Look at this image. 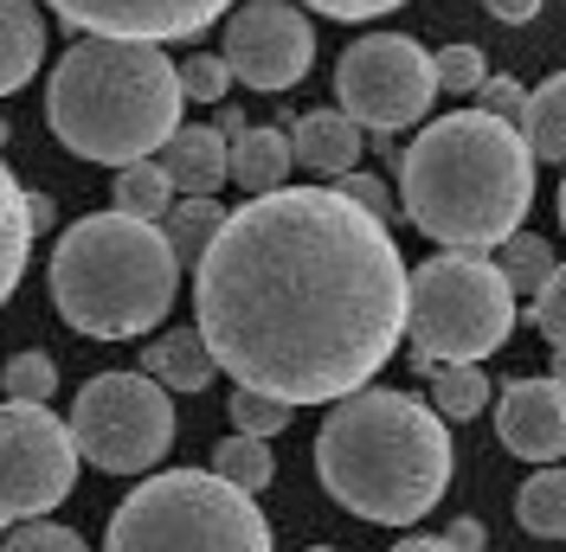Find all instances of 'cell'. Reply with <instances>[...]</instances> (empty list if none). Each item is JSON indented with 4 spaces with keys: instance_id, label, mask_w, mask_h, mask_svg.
<instances>
[{
    "instance_id": "cell-13",
    "label": "cell",
    "mask_w": 566,
    "mask_h": 552,
    "mask_svg": "<svg viewBox=\"0 0 566 552\" xmlns=\"http://www.w3.org/2000/svg\"><path fill=\"white\" fill-rule=\"evenodd\" d=\"M495 431L522 463H554L566 456V385L547 380H515L495 405Z\"/></svg>"
},
{
    "instance_id": "cell-18",
    "label": "cell",
    "mask_w": 566,
    "mask_h": 552,
    "mask_svg": "<svg viewBox=\"0 0 566 552\" xmlns=\"http://www.w3.org/2000/svg\"><path fill=\"white\" fill-rule=\"evenodd\" d=\"M290 161H296V148H290L283 129H245V136L232 141V180L245 193H277Z\"/></svg>"
},
{
    "instance_id": "cell-43",
    "label": "cell",
    "mask_w": 566,
    "mask_h": 552,
    "mask_svg": "<svg viewBox=\"0 0 566 552\" xmlns=\"http://www.w3.org/2000/svg\"><path fill=\"white\" fill-rule=\"evenodd\" d=\"M310 552H328V546H310Z\"/></svg>"
},
{
    "instance_id": "cell-2",
    "label": "cell",
    "mask_w": 566,
    "mask_h": 552,
    "mask_svg": "<svg viewBox=\"0 0 566 552\" xmlns=\"http://www.w3.org/2000/svg\"><path fill=\"white\" fill-rule=\"evenodd\" d=\"M399 206L444 251H502L534 206V148L490 109L438 116L399 155Z\"/></svg>"
},
{
    "instance_id": "cell-22",
    "label": "cell",
    "mask_w": 566,
    "mask_h": 552,
    "mask_svg": "<svg viewBox=\"0 0 566 552\" xmlns=\"http://www.w3.org/2000/svg\"><path fill=\"white\" fill-rule=\"evenodd\" d=\"M515 520L528 527L534 540H566V469H541V476H528L522 482V495H515Z\"/></svg>"
},
{
    "instance_id": "cell-17",
    "label": "cell",
    "mask_w": 566,
    "mask_h": 552,
    "mask_svg": "<svg viewBox=\"0 0 566 552\" xmlns=\"http://www.w3.org/2000/svg\"><path fill=\"white\" fill-rule=\"evenodd\" d=\"M45 59V20L33 0H0V97H13Z\"/></svg>"
},
{
    "instance_id": "cell-28",
    "label": "cell",
    "mask_w": 566,
    "mask_h": 552,
    "mask_svg": "<svg viewBox=\"0 0 566 552\" xmlns=\"http://www.w3.org/2000/svg\"><path fill=\"white\" fill-rule=\"evenodd\" d=\"M59 392V367H52V353H13L7 360V399H20V405H45Z\"/></svg>"
},
{
    "instance_id": "cell-19",
    "label": "cell",
    "mask_w": 566,
    "mask_h": 552,
    "mask_svg": "<svg viewBox=\"0 0 566 552\" xmlns=\"http://www.w3.org/2000/svg\"><path fill=\"white\" fill-rule=\"evenodd\" d=\"M27 257H33V219H27V193H20V180L7 173V161H0V302L20 289Z\"/></svg>"
},
{
    "instance_id": "cell-33",
    "label": "cell",
    "mask_w": 566,
    "mask_h": 552,
    "mask_svg": "<svg viewBox=\"0 0 566 552\" xmlns=\"http://www.w3.org/2000/svg\"><path fill=\"white\" fill-rule=\"evenodd\" d=\"M483 109L522 129V116H528V91H522V84H509V77H490V84H483Z\"/></svg>"
},
{
    "instance_id": "cell-34",
    "label": "cell",
    "mask_w": 566,
    "mask_h": 552,
    "mask_svg": "<svg viewBox=\"0 0 566 552\" xmlns=\"http://www.w3.org/2000/svg\"><path fill=\"white\" fill-rule=\"evenodd\" d=\"M303 7H316L328 20H380V13L406 7V0H303Z\"/></svg>"
},
{
    "instance_id": "cell-7",
    "label": "cell",
    "mask_w": 566,
    "mask_h": 552,
    "mask_svg": "<svg viewBox=\"0 0 566 552\" xmlns=\"http://www.w3.org/2000/svg\"><path fill=\"white\" fill-rule=\"evenodd\" d=\"M406 328H412V367L424 380L451 360H490L515 328V289L483 251H444L412 270Z\"/></svg>"
},
{
    "instance_id": "cell-38",
    "label": "cell",
    "mask_w": 566,
    "mask_h": 552,
    "mask_svg": "<svg viewBox=\"0 0 566 552\" xmlns=\"http://www.w3.org/2000/svg\"><path fill=\"white\" fill-rule=\"evenodd\" d=\"M27 219H33V232L52 225V200H45V193H27Z\"/></svg>"
},
{
    "instance_id": "cell-29",
    "label": "cell",
    "mask_w": 566,
    "mask_h": 552,
    "mask_svg": "<svg viewBox=\"0 0 566 552\" xmlns=\"http://www.w3.org/2000/svg\"><path fill=\"white\" fill-rule=\"evenodd\" d=\"M226 91H232V65H226V59L200 52V59L180 65V97H187V104H219Z\"/></svg>"
},
{
    "instance_id": "cell-1",
    "label": "cell",
    "mask_w": 566,
    "mask_h": 552,
    "mask_svg": "<svg viewBox=\"0 0 566 552\" xmlns=\"http://www.w3.org/2000/svg\"><path fill=\"white\" fill-rule=\"evenodd\" d=\"M412 270L387 219L342 187H277L226 212L193 264V328L251 392L335 405L374 380L406 335Z\"/></svg>"
},
{
    "instance_id": "cell-5",
    "label": "cell",
    "mask_w": 566,
    "mask_h": 552,
    "mask_svg": "<svg viewBox=\"0 0 566 552\" xmlns=\"http://www.w3.org/2000/svg\"><path fill=\"white\" fill-rule=\"evenodd\" d=\"M180 289V257L161 225L129 212H91L52 251V309L91 341H136L161 328Z\"/></svg>"
},
{
    "instance_id": "cell-37",
    "label": "cell",
    "mask_w": 566,
    "mask_h": 552,
    "mask_svg": "<svg viewBox=\"0 0 566 552\" xmlns=\"http://www.w3.org/2000/svg\"><path fill=\"white\" fill-rule=\"evenodd\" d=\"M495 20H509V26H522V20H534L541 13V0H490Z\"/></svg>"
},
{
    "instance_id": "cell-10",
    "label": "cell",
    "mask_w": 566,
    "mask_h": 552,
    "mask_svg": "<svg viewBox=\"0 0 566 552\" xmlns=\"http://www.w3.org/2000/svg\"><path fill=\"white\" fill-rule=\"evenodd\" d=\"M77 488V437L45 405H0V520H45Z\"/></svg>"
},
{
    "instance_id": "cell-40",
    "label": "cell",
    "mask_w": 566,
    "mask_h": 552,
    "mask_svg": "<svg viewBox=\"0 0 566 552\" xmlns=\"http://www.w3.org/2000/svg\"><path fill=\"white\" fill-rule=\"evenodd\" d=\"M554 380L566 385V347H554Z\"/></svg>"
},
{
    "instance_id": "cell-20",
    "label": "cell",
    "mask_w": 566,
    "mask_h": 552,
    "mask_svg": "<svg viewBox=\"0 0 566 552\" xmlns=\"http://www.w3.org/2000/svg\"><path fill=\"white\" fill-rule=\"evenodd\" d=\"M522 141L534 148V161H566V71H554L541 91H528Z\"/></svg>"
},
{
    "instance_id": "cell-9",
    "label": "cell",
    "mask_w": 566,
    "mask_h": 552,
    "mask_svg": "<svg viewBox=\"0 0 566 552\" xmlns=\"http://www.w3.org/2000/svg\"><path fill=\"white\" fill-rule=\"evenodd\" d=\"M438 59L419 52V39L406 33H367L354 39L348 52H342V65H335V97L348 109L354 123H367V129H419L424 109L438 104Z\"/></svg>"
},
{
    "instance_id": "cell-31",
    "label": "cell",
    "mask_w": 566,
    "mask_h": 552,
    "mask_svg": "<svg viewBox=\"0 0 566 552\" xmlns=\"http://www.w3.org/2000/svg\"><path fill=\"white\" fill-rule=\"evenodd\" d=\"M0 552H91L71 527H59V520H27L20 533H7L0 540Z\"/></svg>"
},
{
    "instance_id": "cell-36",
    "label": "cell",
    "mask_w": 566,
    "mask_h": 552,
    "mask_svg": "<svg viewBox=\"0 0 566 552\" xmlns=\"http://www.w3.org/2000/svg\"><path fill=\"white\" fill-rule=\"evenodd\" d=\"M483 540H490V527H483V520H451V527H444V546L451 552H483Z\"/></svg>"
},
{
    "instance_id": "cell-15",
    "label": "cell",
    "mask_w": 566,
    "mask_h": 552,
    "mask_svg": "<svg viewBox=\"0 0 566 552\" xmlns=\"http://www.w3.org/2000/svg\"><path fill=\"white\" fill-rule=\"evenodd\" d=\"M290 148H296V161L310 173L342 180L360 161V123H354L348 109H303L296 129H290Z\"/></svg>"
},
{
    "instance_id": "cell-4",
    "label": "cell",
    "mask_w": 566,
    "mask_h": 552,
    "mask_svg": "<svg viewBox=\"0 0 566 552\" xmlns=\"http://www.w3.org/2000/svg\"><path fill=\"white\" fill-rule=\"evenodd\" d=\"M180 65L161 59L148 39H77L52 84H45V123L77 161L129 168L161 155L180 129Z\"/></svg>"
},
{
    "instance_id": "cell-21",
    "label": "cell",
    "mask_w": 566,
    "mask_h": 552,
    "mask_svg": "<svg viewBox=\"0 0 566 552\" xmlns=\"http://www.w3.org/2000/svg\"><path fill=\"white\" fill-rule=\"evenodd\" d=\"M116 212H129V219H148V225H161L168 212H175V180L168 168L148 155V161H129V168L116 173Z\"/></svg>"
},
{
    "instance_id": "cell-26",
    "label": "cell",
    "mask_w": 566,
    "mask_h": 552,
    "mask_svg": "<svg viewBox=\"0 0 566 552\" xmlns=\"http://www.w3.org/2000/svg\"><path fill=\"white\" fill-rule=\"evenodd\" d=\"M502 276H509V289H522V296H541L547 289V276L560 270L554 264V251H547V238H534V232H515V238L502 244Z\"/></svg>"
},
{
    "instance_id": "cell-16",
    "label": "cell",
    "mask_w": 566,
    "mask_h": 552,
    "mask_svg": "<svg viewBox=\"0 0 566 552\" xmlns=\"http://www.w3.org/2000/svg\"><path fill=\"white\" fill-rule=\"evenodd\" d=\"M212 347L200 328H161L155 341H148V353H142V373L148 380H161L168 392H207L212 385Z\"/></svg>"
},
{
    "instance_id": "cell-25",
    "label": "cell",
    "mask_w": 566,
    "mask_h": 552,
    "mask_svg": "<svg viewBox=\"0 0 566 552\" xmlns=\"http://www.w3.org/2000/svg\"><path fill=\"white\" fill-rule=\"evenodd\" d=\"M483 405H490V380L476 360H451L431 373V412L438 417H476Z\"/></svg>"
},
{
    "instance_id": "cell-3",
    "label": "cell",
    "mask_w": 566,
    "mask_h": 552,
    "mask_svg": "<svg viewBox=\"0 0 566 552\" xmlns=\"http://www.w3.org/2000/svg\"><path fill=\"white\" fill-rule=\"evenodd\" d=\"M316 476L348 514L412 527L451 488V431L419 399L360 385L335 399L328 424L316 431Z\"/></svg>"
},
{
    "instance_id": "cell-27",
    "label": "cell",
    "mask_w": 566,
    "mask_h": 552,
    "mask_svg": "<svg viewBox=\"0 0 566 552\" xmlns=\"http://www.w3.org/2000/svg\"><path fill=\"white\" fill-rule=\"evenodd\" d=\"M290 399H271V392H251V385H239L232 392V424L245 431V437H271V431H290Z\"/></svg>"
},
{
    "instance_id": "cell-12",
    "label": "cell",
    "mask_w": 566,
    "mask_h": 552,
    "mask_svg": "<svg viewBox=\"0 0 566 552\" xmlns=\"http://www.w3.org/2000/svg\"><path fill=\"white\" fill-rule=\"evenodd\" d=\"M65 26L91 39H148V45H175L200 39L232 7V0H45Z\"/></svg>"
},
{
    "instance_id": "cell-35",
    "label": "cell",
    "mask_w": 566,
    "mask_h": 552,
    "mask_svg": "<svg viewBox=\"0 0 566 552\" xmlns=\"http://www.w3.org/2000/svg\"><path fill=\"white\" fill-rule=\"evenodd\" d=\"M335 187H342V193H348L354 206L380 212V219H387V212H392V200H387V187H380V180H374V173H342V180H335Z\"/></svg>"
},
{
    "instance_id": "cell-23",
    "label": "cell",
    "mask_w": 566,
    "mask_h": 552,
    "mask_svg": "<svg viewBox=\"0 0 566 552\" xmlns=\"http://www.w3.org/2000/svg\"><path fill=\"white\" fill-rule=\"evenodd\" d=\"M219 225H226V206L219 200H175V212L161 219V232H168L180 264H200L212 251V238H219Z\"/></svg>"
},
{
    "instance_id": "cell-42",
    "label": "cell",
    "mask_w": 566,
    "mask_h": 552,
    "mask_svg": "<svg viewBox=\"0 0 566 552\" xmlns=\"http://www.w3.org/2000/svg\"><path fill=\"white\" fill-rule=\"evenodd\" d=\"M0 148H7V123H0Z\"/></svg>"
},
{
    "instance_id": "cell-39",
    "label": "cell",
    "mask_w": 566,
    "mask_h": 552,
    "mask_svg": "<svg viewBox=\"0 0 566 552\" xmlns=\"http://www.w3.org/2000/svg\"><path fill=\"white\" fill-rule=\"evenodd\" d=\"M392 552H451V546H444V540H399Z\"/></svg>"
},
{
    "instance_id": "cell-41",
    "label": "cell",
    "mask_w": 566,
    "mask_h": 552,
    "mask_svg": "<svg viewBox=\"0 0 566 552\" xmlns=\"http://www.w3.org/2000/svg\"><path fill=\"white\" fill-rule=\"evenodd\" d=\"M560 232H566V173H560Z\"/></svg>"
},
{
    "instance_id": "cell-14",
    "label": "cell",
    "mask_w": 566,
    "mask_h": 552,
    "mask_svg": "<svg viewBox=\"0 0 566 552\" xmlns=\"http://www.w3.org/2000/svg\"><path fill=\"white\" fill-rule=\"evenodd\" d=\"M155 161L168 168L180 200H219V187L232 180V141L219 136V129H187L180 123Z\"/></svg>"
},
{
    "instance_id": "cell-11",
    "label": "cell",
    "mask_w": 566,
    "mask_h": 552,
    "mask_svg": "<svg viewBox=\"0 0 566 552\" xmlns=\"http://www.w3.org/2000/svg\"><path fill=\"white\" fill-rule=\"evenodd\" d=\"M219 59L251 91H290L316 65V26L290 0H251L226 20V52Z\"/></svg>"
},
{
    "instance_id": "cell-6",
    "label": "cell",
    "mask_w": 566,
    "mask_h": 552,
    "mask_svg": "<svg viewBox=\"0 0 566 552\" xmlns=\"http://www.w3.org/2000/svg\"><path fill=\"white\" fill-rule=\"evenodd\" d=\"M104 552H277L271 520L212 469H161L123 495Z\"/></svg>"
},
{
    "instance_id": "cell-30",
    "label": "cell",
    "mask_w": 566,
    "mask_h": 552,
    "mask_svg": "<svg viewBox=\"0 0 566 552\" xmlns=\"http://www.w3.org/2000/svg\"><path fill=\"white\" fill-rule=\"evenodd\" d=\"M431 59H438V84H444V91H483V84H490V65H483L476 45H444V52H431Z\"/></svg>"
},
{
    "instance_id": "cell-8",
    "label": "cell",
    "mask_w": 566,
    "mask_h": 552,
    "mask_svg": "<svg viewBox=\"0 0 566 552\" xmlns=\"http://www.w3.org/2000/svg\"><path fill=\"white\" fill-rule=\"evenodd\" d=\"M71 437L104 476H148L175 444V399L148 373H97L71 405Z\"/></svg>"
},
{
    "instance_id": "cell-32",
    "label": "cell",
    "mask_w": 566,
    "mask_h": 552,
    "mask_svg": "<svg viewBox=\"0 0 566 552\" xmlns=\"http://www.w3.org/2000/svg\"><path fill=\"white\" fill-rule=\"evenodd\" d=\"M528 321L547 335L554 347H566V264L554 276H547V289L534 296V309H528Z\"/></svg>"
},
{
    "instance_id": "cell-24",
    "label": "cell",
    "mask_w": 566,
    "mask_h": 552,
    "mask_svg": "<svg viewBox=\"0 0 566 552\" xmlns=\"http://www.w3.org/2000/svg\"><path fill=\"white\" fill-rule=\"evenodd\" d=\"M212 476H226L232 488H245V495H258V488L277 476V456H271V437H245V431H232L226 444L212 449Z\"/></svg>"
}]
</instances>
